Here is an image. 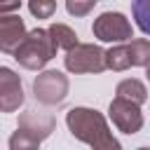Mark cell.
I'll use <instances>...</instances> for the list:
<instances>
[{"label":"cell","mask_w":150,"mask_h":150,"mask_svg":"<svg viewBox=\"0 0 150 150\" xmlns=\"http://www.w3.org/2000/svg\"><path fill=\"white\" fill-rule=\"evenodd\" d=\"M66 124L70 134L77 141L91 145V150H122L120 141L110 134L105 117L94 108H84V105L70 108L66 112Z\"/></svg>","instance_id":"6da1fadb"},{"label":"cell","mask_w":150,"mask_h":150,"mask_svg":"<svg viewBox=\"0 0 150 150\" xmlns=\"http://www.w3.org/2000/svg\"><path fill=\"white\" fill-rule=\"evenodd\" d=\"M56 49L59 47L54 45L47 28H33L21 42V47L14 52V59L26 70H40L56 56Z\"/></svg>","instance_id":"7a4b0ae2"},{"label":"cell","mask_w":150,"mask_h":150,"mask_svg":"<svg viewBox=\"0 0 150 150\" xmlns=\"http://www.w3.org/2000/svg\"><path fill=\"white\" fill-rule=\"evenodd\" d=\"M66 70L82 75V73H103L108 68V52L98 45H77L63 59Z\"/></svg>","instance_id":"3957f363"},{"label":"cell","mask_w":150,"mask_h":150,"mask_svg":"<svg viewBox=\"0 0 150 150\" xmlns=\"http://www.w3.org/2000/svg\"><path fill=\"white\" fill-rule=\"evenodd\" d=\"M68 77L61 70H42L33 80V94L42 105H59L68 96Z\"/></svg>","instance_id":"277c9868"},{"label":"cell","mask_w":150,"mask_h":150,"mask_svg":"<svg viewBox=\"0 0 150 150\" xmlns=\"http://www.w3.org/2000/svg\"><path fill=\"white\" fill-rule=\"evenodd\" d=\"M91 33L101 42H127V40L134 38V28H131L129 19L122 12H103V14H98L94 19Z\"/></svg>","instance_id":"5b68a950"},{"label":"cell","mask_w":150,"mask_h":150,"mask_svg":"<svg viewBox=\"0 0 150 150\" xmlns=\"http://www.w3.org/2000/svg\"><path fill=\"white\" fill-rule=\"evenodd\" d=\"M108 115L112 120V124L122 131V134H136L143 129V112H141V105L127 101V98H112L110 101V108H108Z\"/></svg>","instance_id":"8992f818"},{"label":"cell","mask_w":150,"mask_h":150,"mask_svg":"<svg viewBox=\"0 0 150 150\" xmlns=\"http://www.w3.org/2000/svg\"><path fill=\"white\" fill-rule=\"evenodd\" d=\"M23 87H21V80L19 75L2 66L0 68V110L2 112H14L19 110V105L23 103Z\"/></svg>","instance_id":"52a82bcc"},{"label":"cell","mask_w":150,"mask_h":150,"mask_svg":"<svg viewBox=\"0 0 150 150\" xmlns=\"http://www.w3.org/2000/svg\"><path fill=\"white\" fill-rule=\"evenodd\" d=\"M26 26L23 19L12 14V16H0V49L5 54H14L21 42L26 40Z\"/></svg>","instance_id":"ba28073f"},{"label":"cell","mask_w":150,"mask_h":150,"mask_svg":"<svg viewBox=\"0 0 150 150\" xmlns=\"http://www.w3.org/2000/svg\"><path fill=\"white\" fill-rule=\"evenodd\" d=\"M56 127V120L47 112H35V110H28V112H21L19 115V127L16 129H23L28 131L30 136H35L40 143L54 131Z\"/></svg>","instance_id":"9c48e42d"},{"label":"cell","mask_w":150,"mask_h":150,"mask_svg":"<svg viewBox=\"0 0 150 150\" xmlns=\"http://www.w3.org/2000/svg\"><path fill=\"white\" fill-rule=\"evenodd\" d=\"M115 94H117V98H127V101H131V103H136V105H141V103L148 101V89H145V84H143L141 80H136V77L122 80V82L117 84Z\"/></svg>","instance_id":"30bf717a"},{"label":"cell","mask_w":150,"mask_h":150,"mask_svg":"<svg viewBox=\"0 0 150 150\" xmlns=\"http://www.w3.org/2000/svg\"><path fill=\"white\" fill-rule=\"evenodd\" d=\"M47 30H49V35H52L54 45H56L59 49H66V54H68V52H73V49L80 45L77 33H75L70 26H66V23H52Z\"/></svg>","instance_id":"8fae6325"},{"label":"cell","mask_w":150,"mask_h":150,"mask_svg":"<svg viewBox=\"0 0 150 150\" xmlns=\"http://www.w3.org/2000/svg\"><path fill=\"white\" fill-rule=\"evenodd\" d=\"M127 47H129L131 66H143V68L150 66V40H145V38H136V40H131Z\"/></svg>","instance_id":"7c38bea8"},{"label":"cell","mask_w":150,"mask_h":150,"mask_svg":"<svg viewBox=\"0 0 150 150\" xmlns=\"http://www.w3.org/2000/svg\"><path fill=\"white\" fill-rule=\"evenodd\" d=\"M108 68L115 70V73H122V70L131 68V56H129L127 45H117V47L108 49Z\"/></svg>","instance_id":"4fadbf2b"},{"label":"cell","mask_w":150,"mask_h":150,"mask_svg":"<svg viewBox=\"0 0 150 150\" xmlns=\"http://www.w3.org/2000/svg\"><path fill=\"white\" fill-rule=\"evenodd\" d=\"M9 150H40V141L35 136H30L23 129H16L9 136Z\"/></svg>","instance_id":"5bb4252c"},{"label":"cell","mask_w":150,"mask_h":150,"mask_svg":"<svg viewBox=\"0 0 150 150\" xmlns=\"http://www.w3.org/2000/svg\"><path fill=\"white\" fill-rule=\"evenodd\" d=\"M131 14L136 19V26L145 35H150V0H136V2H131Z\"/></svg>","instance_id":"9a60e30c"},{"label":"cell","mask_w":150,"mask_h":150,"mask_svg":"<svg viewBox=\"0 0 150 150\" xmlns=\"http://www.w3.org/2000/svg\"><path fill=\"white\" fill-rule=\"evenodd\" d=\"M28 9L38 19H49L56 12V2H52V0H30L28 2Z\"/></svg>","instance_id":"2e32d148"},{"label":"cell","mask_w":150,"mask_h":150,"mask_svg":"<svg viewBox=\"0 0 150 150\" xmlns=\"http://www.w3.org/2000/svg\"><path fill=\"white\" fill-rule=\"evenodd\" d=\"M94 7H96V0H87V2L68 0V2H66V9H68L70 14H75V16H84V14H89Z\"/></svg>","instance_id":"e0dca14e"},{"label":"cell","mask_w":150,"mask_h":150,"mask_svg":"<svg viewBox=\"0 0 150 150\" xmlns=\"http://www.w3.org/2000/svg\"><path fill=\"white\" fill-rule=\"evenodd\" d=\"M21 7V2H12V5H5V7H0V12H9V9H19Z\"/></svg>","instance_id":"ac0fdd59"},{"label":"cell","mask_w":150,"mask_h":150,"mask_svg":"<svg viewBox=\"0 0 150 150\" xmlns=\"http://www.w3.org/2000/svg\"><path fill=\"white\" fill-rule=\"evenodd\" d=\"M145 77H148V82H150V66L145 68Z\"/></svg>","instance_id":"d6986e66"},{"label":"cell","mask_w":150,"mask_h":150,"mask_svg":"<svg viewBox=\"0 0 150 150\" xmlns=\"http://www.w3.org/2000/svg\"><path fill=\"white\" fill-rule=\"evenodd\" d=\"M138 150H150V148H138Z\"/></svg>","instance_id":"ffe728a7"}]
</instances>
